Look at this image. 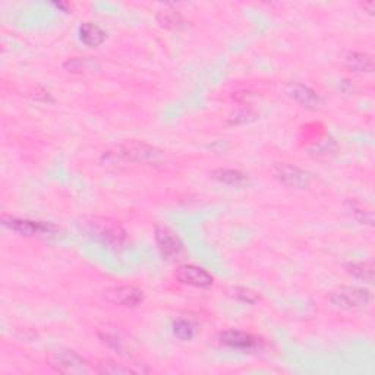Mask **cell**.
<instances>
[{
	"mask_svg": "<svg viewBox=\"0 0 375 375\" xmlns=\"http://www.w3.org/2000/svg\"><path fill=\"white\" fill-rule=\"evenodd\" d=\"M91 238L107 245L109 248L120 249L127 244V232L118 221L107 217H88L81 223Z\"/></svg>",
	"mask_w": 375,
	"mask_h": 375,
	"instance_id": "obj_1",
	"label": "cell"
},
{
	"mask_svg": "<svg viewBox=\"0 0 375 375\" xmlns=\"http://www.w3.org/2000/svg\"><path fill=\"white\" fill-rule=\"evenodd\" d=\"M118 154L123 160L151 166H156L164 160V156L160 150L141 141H127L119 147Z\"/></svg>",
	"mask_w": 375,
	"mask_h": 375,
	"instance_id": "obj_2",
	"label": "cell"
},
{
	"mask_svg": "<svg viewBox=\"0 0 375 375\" xmlns=\"http://www.w3.org/2000/svg\"><path fill=\"white\" fill-rule=\"evenodd\" d=\"M330 301L342 310H360L369 305L371 294L360 287H340L330 295Z\"/></svg>",
	"mask_w": 375,
	"mask_h": 375,
	"instance_id": "obj_3",
	"label": "cell"
},
{
	"mask_svg": "<svg viewBox=\"0 0 375 375\" xmlns=\"http://www.w3.org/2000/svg\"><path fill=\"white\" fill-rule=\"evenodd\" d=\"M49 365L62 374H88L91 371L87 360L74 351L51 353L49 356Z\"/></svg>",
	"mask_w": 375,
	"mask_h": 375,
	"instance_id": "obj_4",
	"label": "cell"
},
{
	"mask_svg": "<svg viewBox=\"0 0 375 375\" xmlns=\"http://www.w3.org/2000/svg\"><path fill=\"white\" fill-rule=\"evenodd\" d=\"M2 223L6 229L19 233L22 236H50L58 232L51 223L45 221H33L26 218H18L12 216H2Z\"/></svg>",
	"mask_w": 375,
	"mask_h": 375,
	"instance_id": "obj_5",
	"label": "cell"
},
{
	"mask_svg": "<svg viewBox=\"0 0 375 375\" xmlns=\"http://www.w3.org/2000/svg\"><path fill=\"white\" fill-rule=\"evenodd\" d=\"M104 299L123 308H136L144 302V292L135 286H115L104 290Z\"/></svg>",
	"mask_w": 375,
	"mask_h": 375,
	"instance_id": "obj_6",
	"label": "cell"
},
{
	"mask_svg": "<svg viewBox=\"0 0 375 375\" xmlns=\"http://www.w3.org/2000/svg\"><path fill=\"white\" fill-rule=\"evenodd\" d=\"M274 177L282 182L283 185L295 189H303L310 184L308 173L299 169L298 166L289 163H276L273 168Z\"/></svg>",
	"mask_w": 375,
	"mask_h": 375,
	"instance_id": "obj_7",
	"label": "cell"
},
{
	"mask_svg": "<svg viewBox=\"0 0 375 375\" xmlns=\"http://www.w3.org/2000/svg\"><path fill=\"white\" fill-rule=\"evenodd\" d=\"M175 279L182 285L200 289H207L214 283L210 273L198 266H193V264H185V266L177 267L175 271Z\"/></svg>",
	"mask_w": 375,
	"mask_h": 375,
	"instance_id": "obj_8",
	"label": "cell"
},
{
	"mask_svg": "<svg viewBox=\"0 0 375 375\" xmlns=\"http://www.w3.org/2000/svg\"><path fill=\"white\" fill-rule=\"evenodd\" d=\"M156 242L160 253L168 260H177L184 253V245L177 236L168 228L159 226L156 228Z\"/></svg>",
	"mask_w": 375,
	"mask_h": 375,
	"instance_id": "obj_9",
	"label": "cell"
},
{
	"mask_svg": "<svg viewBox=\"0 0 375 375\" xmlns=\"http://www.w3.org/2000/svg\"><path fill=\"white\" fill-rule=\"evenodd\" d=\"M217 342L221 346L230 347V349H238V351H251L254 347H257L258 340L253 335L239 330H226L221 331L217 336Z\"/></svg>",
	"mask_w": 375,
	"mask_h": 375,
	"instance_id": "obj_10",
	"label": "cell"
},
{
	"mask_svg": "<svg viewBox=\"0 0 375 375\" xmlns=\"http://www.w3.org/2000/svg\"><path fill=\"white\" fill-rule=\"evenodd\" d=\"M287 94L292 97V99L296 100L299 104L308 109H318L323 104V99L319 97L317 91L312 88L299 84V82H292V84L287 86Z\"/></svg>",
	"mask_w": 375,
	"mask_h": 375,
	"instance_id": "obj_11",
	"label": "cell"
},
{
	"mask_svg": "<svg viewBox=\"0 0 375 375\" xmlns=\"http://www.w3.org/2000/svg\"><path fill=\"white\" fill-rule=\"evenodd\" d=\"M344 65L352 69L355 72L360 74H371L374 71V59L372 56L367 53H360V51H351L346 54L344 58Z\"/></svg>",
	"mask_w": 375,
	"mask_h": 375,
	"instance_id": "obj_12",
	"label": "cell"
},
{
	"mask_svg": "<svg viewBox=\"0 0 375 375\" xmlns=\"http://www.w3.org/2000/svg\"><path fill=\"white\" fill-rule=\"evenodd\" d=\"M79 38L88 47H99L104 43L106 33L99 25L86 22L79 26Z\"/></svg>",
	"mask_w": 375,
	"mask_h": 375,
	"instance_id": "obj_13",
	"label": "cell"
},
{
	"mask_svg": "<svg viewBox=\"0 0 375 375\" xmlns=\"http://www.w3.org/2000/svg\"><path fill=\"white\" fill-rule=\"evenodd\" d=\"M212 177L216 179L217 182L225 184L229 186H245L249 184V179L245 173L233 169H216L212 172Z\"/></svg>",
	"mask_w": 375,
	"mask_h": 375,
	"instance_id": "obj_14",
	"label": "cell"
},
{
	"mask_svg": "<svg viewBox=\"0 0 375 375\" xmlns=\"http://www.w3.org/2000/svg\"><path fill=\"white\" fill-rule=\"evenodd\" d=\"M346 271L349 273L352 277H355V279L364 280L367 283H371L372 282L374 267H372V264L368 262V261H353V262H349L346 266Z\"/></svg>",
	"mask_w": 375,
	"mask_h": 375,
	"instance_id": "obj_15",
	"label": "cell"
},
{
	"mask_svg": "<svg viewBox=\"0 0 375 375\" xmlns=\"http://www.w3.org/2000/svg\"><path fill=\"white\" fill-rule=\"evenodd\" d=\"M157 19H159L161 26H164V29H169V30H179L185 25V19L182 18V15H180L177 10H175L172 8H166V9L160 10L159 15H157Z\"/></svg>",
	"mask_w": 375,
	"mask_h": 375,
	"instance_id": "obj_16",
	"label": "cell"
},
{
	"mask_svg": "<svg viewBox=\"0 0 375 375\" xmlns=\"http://www.w3.org/2000/svg\"><path fill=\"white\" fill-rule=\"evenodd\" d=\"M173 335L180 340L188 342L196 337L197 327L192 321H189V319L179 318L173 323Z\"/></svg>",
	"mask_w": 375,
	"mask_h": 375,
	"instance_id": "obj_17",
	"label": "cell"
},
{
	"mask_svg": "<svg viewBox=\"0 0 375 375\" xmlns=\"http://www.w3.org/2000/svg\"><path fill=\"white\" fill-rule=\"evenodd\" d=\"M95 371H97V372H100V374H112V375L136 374V372H141L140 369L129 368V367H123L122 364H115V362H112V360H107V362L99 364V368H97Z\"/></svg>",
	"mask_w": 375,
	"mask_h": 375,
	"instance_id": "obj_18",
	"label": "cell"
},
{
	"mask_svg": "<svg viewBox=\"0 0 375 375\" xmlns=\"http://www.w3.org/2000/svg\"><path fill=\"white\" fill-rule=\"evenodd\" d=\"M351 214L362 225H369L372 226L374 223V216L372 212L367 210L364 205H360L358 202H351Z\"/></svg>",
	"mask_w": 375,
	"mask_h": 375,
	"instance_id": "obj_19",
	"label": "cell"
},
{
	"mask_svg": "<svg viewBox=\"0 0 375 375\" xmlns=\"http://www.w3.org/2000/svg\"><path fill=\"white\" fill-rule=\"evenodd\" d=\"M233 296L242 302H246V303H255L258 301V296L254 294V292L249 290V289H245V287H234Z\"/></svg>",
	"mask_w": 375,
	"mask_h": 375,
	"instance_id": "obj_20",
	"label": "cell"
},
{
	"mask_svg": "<svg viewBox=\"0 0 375 375\" xmlns=\"http://www.w3.org/2000/svg\"><path fill=\"white\" fill-rule=\"evenodd\" d=\"M255 119V113H253L251 110H239V112H236L232 118L230 122L232 123H246L249 120Z\"/></svg>",
	"mask_w": 375,
	"mask_h": 375,
	"instance_id": "obj_21",
	"label": "cell"
}]
</instances>
